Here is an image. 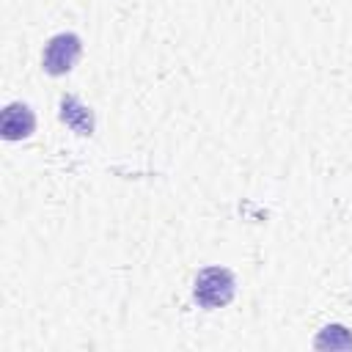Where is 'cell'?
<instances>
[{"instance_id": "1", "label": "cell", "mask_w": 352, "mask_h": 352, "mask_svg": "<svg viewBox=\"0 0 352 352\" xmlns=\"http://www.w3.org/2000/svg\"><path fill=\"white\" fill-rule=\"evenodd\" d=\"M234 292H236V283H234V275L226 267H206V270L198 272V278L192 283V297L204 308L228 305Z\"/></svg>"}, {"instance_id": "2", "label": "cell", "mask_w": 352, "mask_h": 352, "mask_svg": "<svg viewBox=\"0 0 352 352\" xmlns=\"http://www.w3.org/2000/svg\"><path fill=\"white\" fill-rule=\"evenodd\" d=\"M82 52V44L74 33H58L47 41L44 47V72L58 77V74H66L74 69L77 58Z\"/></svg>"}, {"instance_id": "3", "label": "cell", "mask_w": 352, "mask_h": 352, "mask_svg": "<svg viewBox=\"0 0 352 352\" xmlns=\"http://www.w3.org/2000/svg\"><path fill=\"white\" fill-rule=\"evenodd\" d=\"M33 129H36V116H33V110L28 104L11 102V104L3 107V113H0V132H3L6 140H22Z\"/></svg>"}, {"instance_id": "4", "label": "cell", "mask_w": 352, "mask_h": 352, "mask_svg": "<svg viewBox=\"0 0 352 352\" xmlns=\"http://www.w3.org/2000/svg\"><path fill=\"white\" fill-rule=\"evenodd\" d=\"M60 121L74 129L77 135H91L94 132V113L74 96H63L60 99Z\"/></svg>"}, {"instance_id": "5", "label": "cell", "mask_w": 352, "mask_h": 352, "mask_svg": "<svg viewBox=\"0 0 352 352\" xmlns=\"http://www.w3.org/2000/svg\"><path fill=\"white\" fill-rule=\"evenodd\" d=\"M314 346L316 349H352V333L344 324H327L316 336Z\"/></svg>"}]
</instances>
